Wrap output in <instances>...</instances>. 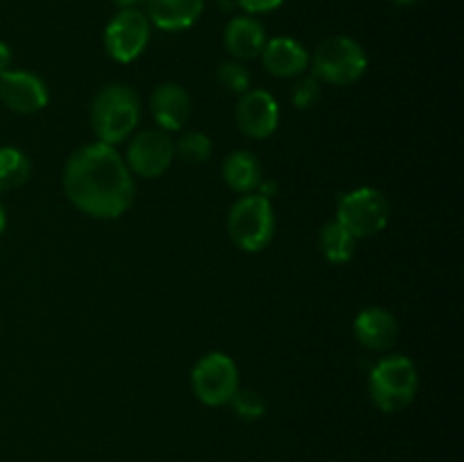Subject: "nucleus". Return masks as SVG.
<instances>
[{
	"mask_svg": "<svg viewBox=\"0 0 464 462\" xmlns=\"http://www.w3.org/2000/svg\"><path fill=\"white\" fill-rule=\"evenodd\" d=\"M353 333L358 342L370 351H388L397 342L399 322L388 308H362L353 320Z\"/></svg>",
	"mask_w": 464,
	"mask_h": 462,
	"instance_id": "nucleus-13",
	"label": "nucleus"
},
{
	"mask_svg": "<svg viewBox=\"0 0 464 462\" xmlns=\"http://www.w3.org/2000/svg\"><path fill=\"white\" fill-rule=\"evenodd\" d=\"M213 152V140L211 136L204 134V131H188V134L181 136L175 143V154L184 163L190 166H199V163L207 161Z\"/></svg>",
	"mask_w": 464,
	"mask_h": 462,
	"instance_id": "nucleus-20",
	"label": "nucleus"
},
{
	"mask_svg": "<svg viewBox=\"0 0 464 462\" xmlns=\"http://www.w3.org/2000/svg\"><path fill=\"white\" fill-rule=\"evenodd\" d=\"M285 0H236L240 9H245V14H270L275 9H279Z\"/></svg>",
	"mask_w": 464,
	"mask_h": 462,
	"instance_id": "nucleus-24",
	"label": "nucleus"
},
{
	"mask_svg": "<svg viewBox=\"0 0 464 462\" xmlns=\"http://www.w3.org/2000/svg\"><path fill=\"white\" fill-rule=\"evenodd\" d=\"M5 229H7V213H5L3 202H0V236L5 234Z\"/></svg>",
	"mask_w": 464,
	"mask_h": 462,
	"instance_id": "nucleus-26",
	"label": "nucleus"
},
{
	"mask_svg": "<svg viewBox=\"0 0 464 462\" xmlns=\"http://www.w3.org/2000/svg\"><path fill=\"white\" fill-rule=\"evenodd\" d=\"M370 397L381 412H399L408 408L420 388V374L408 356H385L370 371Z\"/></svg>",
	"mask_w": 464,
	"mask_h": 462,
	"instance_id": "nucleus-3",
	"label": "nucleus"
},
{
	"mask_svg": "<svg viewBox=\"0 0 464 462\" xmlns=\"http://www.w3.org/2000/svg\"><path fill=\"white\" fill-rule=\"evenodd\" d=\"M48 86L39 75L30 71H5L0 72V102L12 111L30 116L48 107Z\"/></svg>",
	"mask_w": 464,
	"mask_h": 462,
	"instance_id": "nucleus-11",
	"label": "nucleus"
},
{
	"mask_svg": "<svg viewBox=\"0 0 464 462\" xmlns=\"http://www.w3.org/2000/svg\"><path fill=\"white\" fill-rule=\"evenodd\" d=\"M263 68L275 77H299L308 71L311 54L293 36H275L266 41L261 53Z\"/></svg>",
	"mask_w": 464,
	"mask_h": 462,
	"instance_id": "nucleus-15",
	"label": "nucleus"
},
{
	"mask_svg": "<svg viewBox=\"0 0 464 462\" xmlns=\"http://www.w3.org/2000/svg\"><path fill=\"white\" fill-rule=\"evenodd\" d=\"M227 229L236 247L256 254L275 238L276 217L272 202L261 193H247L231 207Z\"/></svg>",
	"mask_w": 464,
	"mask_h": 462,
	"instance_id": "nucleus-4",
	"label": "nucleus"
},
{
	"mask_svg": "<svg viewBox=\"0 0 464 462\" xmlns=\"http://www.w3.org/2000/svg\"><path fill=\"white\" fill-rule=\"evenodd\" d=\"M152 116L163 131H179L188 122L193 104L188 91L177 82H163L150 98Z\"/></svg>",
	"mask_w": 464,
	"mask_h": 462,
	"instance_id": "nucleus-14",
	"label": "nucleus"
},
{
	"mask_svg": "<svg viewBox=\"0 0 464 462\" xmlns=\"http://www.w3.org/2000/svg\"><path fill=\"white\" fill-rule=\"evenodd\" d=\"M32 175V163L18 148H0V193L21 188Z\"/></svg>",
	"mask_w": 464,
	"mask_h": 462,
	"instance_id": "nucleus-19",
	"label": "nucleus"
},
{
	"mask_svg": "<svg viewBox=\"0 0 464 462\" xmlns=\"http://www.w3.org/2000/svg\"><path fill=\"white\" fill-rule=\"evenodd\" d=\"M231 408L245 421H256L266 415V399L254 390H240L231 397Z\"/></svg>",
	"mask_w": 464,
	"mask_h": 462,
	"instance_id": "nucleus-22",
	"label": "nucleus"
},
{
	"mask_svg": "<svg viewBox=\"0 0 464 462\" xmlns=\"http://www.w3.org/2000/svg\"><path fill=\"white\" fill-rule=\"evenodd\" d=\"M218 84L229 95H243L252 89V72L243 62H225L218 66Z\"/></svg>",
	"mask_w": 464,
	"mask_h": 462,
	"instance_id": "nucleus-21",
	"label": "nucleus"
},
{
	"mask_svg": "<svg viewBox=\"0 0 464 462\" xmlns=\"http://www.w3.org/2000/svg\"><path fill=\"white\" fill-rule=\"evenodd\" d=\"M190 383H193L195 397L204 406H227L231 397L238 392V367H236L234 358L222 351L204 353L190 371Z\"/></svg>",
	"mask_w": 464,
	"mask_h": 462,
	"instance_id": "nucleus-7",
	"label": "nucleus"
},
{
	"mask_svg": "<svg viewBox=\"0 0 464 462\" xmlns=\"http://www.w3.org/2000/svg\"><path fill=\"white\" fill-rule=\"evenodd\" d=\"M63 190L75 208L95 220L125 216L136 197L134 175L113 145L91 143L71 154L63 168Z\"/></svg>",
	"mask_w": 464,
	"mask_h": 462,
	"instance_id": "nucleus-1",
	"label": "nucleus"
},
{
	"mask_svg": "<svg viewBox=\"0 0 464 462\" xmlns=\"http://www.w3.org/2000/svg\"><path fill=\"white\" fill-rule=\"evenodd\" d=\"M222 179L234 193H254L263 184L261 161L249 149H236L222 161Z\"/></svg>",
	"mask_w": 464,
	"mask_h": 462,
	"instance_id": "nucleus-17",
	"label": "nucleus"
},
{
	"mask_svg": "<svg viewBox=\"0 0 464 462\" xmlns=\"http://www.w3.org/2000/svg\"><path fill=\"white\" fill-rule=\"evenodd\" d=\"M12 66V48L5 41H0V72L9 71Z\"/></svg>",
	"mask_w": 464,
	"mask_h": 462,
	"instance_id": "nucleus-25",
	"label": "nucleus"
},
{
	"mask_svg": "<svg viewBox=\"0 0 464 462\" xmlns=\"http://www.w3.org/2000/svg\"><path fill=\"white\" fill-rule=\"evenodd\" d=\"M308 71L326 84L349 86L365 75L367 54L352 36H329L311 54Z\"/></svg>",
	"mask_w": 464,
	"mask_h": 462,
	"instance_id": "nucleus-5",
	"label": "nucleus"
},
{
	"mask_svg": "<svg viewBox=\"0 0 464 462\" xmlns=\"http://www.w3.org/2000/svg\"><path fill=\"white\" fill-rule=\"evenodd\" d=\"M140 120V100L131 86L109 84L91 104V127L98 143L118 145L130 139Z\"/></svg>",
	"mask_w": 464,
	"mask_h": 462,
	"instance_id": "nucleus-2",
	"label": "nucleus"
},
{
	"mask_svg": "<svg viewBox=\"0 0 464 462\" xmlns=\"http://www.w3.org/2000/svg\"><path fill=\"white\" fill-rule=\"evenodd\" d=\"M204 12V0H148V21L163 32L193 27Z\"/></svg>",
	"mask_w": 464,
	"mask_h": 462,
	"instance_id": "nucleus-16",
	"label": "nucleus"
},
{
	"mask_svg": "<svg viewBox=\"0 0 464 462\" xmlns=\"http://www.w3.org/2000/svg\"><path fill=\"white\" fill-rule=\"evenodd\" d=\"M335 220L356 240L379 236L390 222V202L379 188L361 186L338 199Z\"/></svg>",
	"mask_w": 464,
	"mask_h": 462,
	"instance_id": "nucleus-6",
	"label": "nucleus"
},
{
	"mask_svg": "<svg viewBox=\"0 0 464 462\" xmlns=\"http://www.w3.org/2000/svg\"><path fill=\"white\" fill-rule=\"evenodd\" d=\"M392 3H397L399 7H411V5H417L420 0H392Z\"/></svg>",
	"mask_w": 464,
	"mask_h": 462,
	"instance_id": "nucleus-28",
	"label": "nucleus"
},
{
	"mask_svg": "<svg viewBox=\"0 0 464 462\" xmlns=\"http://www.w3.org/2000/svg\"><path fill=\"white\" fill-rule=\"evenodd\" d=\"M113 3H116L121 9H125V7H134V5L139 3V0H113Z\"/></svg>",
	"mask_w": 464,
	"mask_h": 462,
	"instance_id": "nucleus-27",
	"label": "nucleus"
},
{
	"mask_svg": "<svg viewBox=\"0 0 464 462\" xmlns=\"http://www.w3.org/2000/svg\"><path fill=\"white\" fill-rule=\"evenodd\" d=\"M266 41V27L252 14H240V16L231 18L225 27V34H222L225 50L236 62H249V59L261 57Z\"/></svg>",
	"mask_w": 464,
	"mask_h": 462,
	"instance_id": "nucleus-12",
	"label": "nucleus"
},
{
	"mask_svg": "<svg viewBox=\"0 0 464 462\" xmlns=\"http://www.w3.org/2000/svg\"><path fill=\"white\" fill-rule=\"evenodd\" d=\"M322 95L320 80L315 75H299L290 89V100L297 109H311Z\"/></svg>",
	"mask_w": 464,
	"mask_h": 462,
	"instance_id": "nucleus-23",
	"label": "nucleus"
},
{
	"mask_svg": "<svg viewBox=\"0 0 464 462\" xmlns=\"http://www.w3.org/2000/svg\"><path fill=\"white\" fill-rule=\"evenodd\" d=\"M148 16L136 7H125L104 27V50L118 63H131L145 53L150 43Z\"/></svg>",
	"mask_w": 464,
	"mask_h": 462,
	"instance_id": "nucleus-8",
	"label": "nucleus"
},
{
	"mask_svg": "<svg viewBox=\"0 0 464 462\" xmlns=\"http://www.w3.org/2000/svg\"><path fill=\"white\" fill-rule=\"evenodd\" d=\"M320 252L334 265H344L356 254V238L338 220H331L320 231Z\"/></svg>",
	"mask_w": 464,
	"mask_h": 462,
	"instance_id": "nucleus-18",
	"label": "nucleus"
},
{
	"mask_svg": "<svg viewBox=\"0 0 464 462\" xmlns=\"http://www.w3.org/2000/svg\"><path fill=\"white\" fill-rule=\"evenodd\" d=\"M175 159V143L163 130H145L131 136L125 163L131 175L157 179L170 168Z\"/></svg>",
	"mask_w": 464,
	"mask_h": 462,
	"instance_id": "nucleus-9",
	"label": "nucleus"
},
{
	"mask_svg": "<svg viewBox=\"0 0 464 462\" xmlns=\"http://www.w3.org/2000/svg\"><path fill=\"white\" fill-rule=\"evenodd\" d=\"M279 102L266 89H249L236 104V125L247 139L266 140L279 127Z\"/></svg>",
	"mask_w": 464,
	"mask_h": 462,
	"instance_id": "nucleus-10",
	"label": "nucleus"
}]
</instances>
